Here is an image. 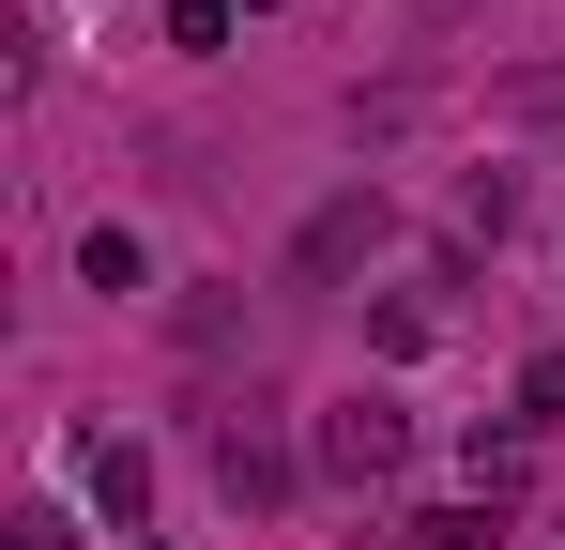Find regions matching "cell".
<instances>
[{"label": "cell", "mask_w": 565, "mask_h": 550, "mask_svg": "<svg viewBox=\"0 0 565 550\" xmlns=\"http://www.w3.org/2000/svg\"><path fill=\"white\" fill-rule=\"evenodd\" d=\"M199 444H214V489H230V505H290V444H276V398H260V382L214 398Z\"/></svg>", "instance_id": "1"}, {"label": "cell", "mask_w": 565, "mask_h": 550, "mask_svg": "<svg viewBox=\"0 0 565 550\" xmlns=\"http://www.w3.org/2000/svg\"><path fill=\"white\" fill-rule=\"evenodd\" d=\"M397 458H413V413H397V398H337V413H321V474H352V489H382Z\"/></svg>", "instance_id": "2"}, {"label": "cell", "mask_w": 565, "mask_h": 550, "mask_svg": "<svg viewBox=\"0 0 565 550\" xmlns=\"http://www.w3.org/2000/svg\"><path fill=\"white\" fill-rule=\"evenodd\" d=\"M382 245H397V214H382V199H321V214H306V245H290V275H352V261H382Z\"/></svg>", "instance_id": "3"}, {"label": "cell", "mask_w": 565, "mask_h": 550, "mask_svg": "<svg viewBox=\"0 0 565 550\" xmlns=\"http://www.w3.org/2000/svg\"><path fill=\"white\" fill-rule=\"evenodd\" d=\"M77 474H93V505H107V520L138 536V505H153V458H138V444H107V429H93V444H77Z\"/></svg>", "instance_id": "4"}, {"label": "cell", "mask_w": 565, "mask_h": 550, "mask_svg": "<svg viewBox=\"0 0 565 550\" xmlns=\"http://www.w3.org/2000/svg\"><path fill=\"white\" fill-rule=\"evenodd\" d=\"M77 275H93V290H153V245H138V230H93Z\"/></svg>", "instance_id": "5"}, {"label": "cell", "mask_w": 565, "mask_h": 550, "mask_svg": "<svg viewBox=\"0 0 565 550\" xmlns=\"http://www.w3.org/2000/svg\"><path fill=\"white\" fill-rule=\"evenodd\" d=\"M413 550H504V505H444V520H413Z\"/></svg>", "instance_id": "6"}, {"label": "cell", "mask_w": 565, "mask_h": 550, "mask_svg": "<svg viewBox=\"0 0 565 550\" xmlns=\"http://www.w3.org/2000/svg\"><path fill=\"white\" fill-rule=\"evenodd\" d=\"M169 46H184V62H214V46H230V0H169Z\"/></svg>", "instance_id": "7"}, {"label": "cell", "mask_w": 565, "mask_h": 550, "mask_svg": "<svg viewBox=\"0 0 565 550\" xmlns=\"http://www.w3.org/2000/svg\"><path fill=\"white\" fill-rule=\"evenodd\" d=\"M504 107H520V123H565V62H535V77H504Z\"/></svg>", "instance_id": "8"}, {"label": "cell", "mask_w": 565, "mask_h": 550, "mask_svg": "<svg viewBox=\"0 0 565 550\" xmlns=\"http://www.w3.org/2000/svg\"><path fill=\"white\" fill-rule=\"evenodd\" d=\"M15 550H77V520H62V505H31V520H15Z\"/></svg>", "instance_id": "9"}, {"label": "cell", "mask_w": 565, "mask_h": 550, "mask_svg": "<svg viewBox=\"0 0 565 550\" xmlns=\"http://www.w3.org/2000/svg\"><path fill=\"white\" fill-rule=\"evenodd\" d=\"M413 15H473V0H413Z\"/></svg>", "instance_id": "10"}]
</instances>
